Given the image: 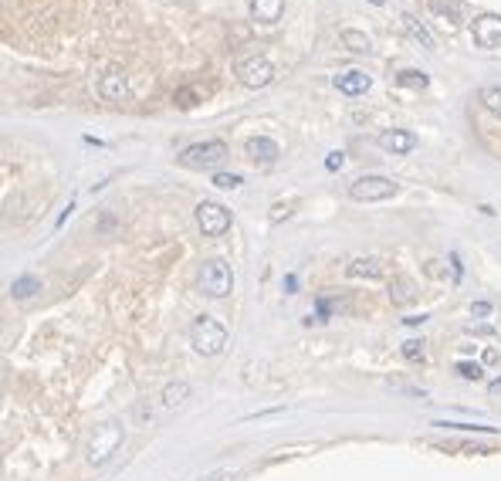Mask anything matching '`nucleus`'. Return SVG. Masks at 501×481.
Listing matches in <instances>:
<instances>
[{
  "label": "nucleus",
  "instance_id": "obj_11",
  "mask_svg": "<svg viewBox=\"0 0 501 481\" xmlns=\"http://www.w3.org/2000/svg\"><path fill=\"white\" fill-rule=\"evenodd\" d=\"M369 85H373V78L366 75V72H359V68H349V72H339L335 75V89L342 95H366Z\"/></svg>",
  "mask_w": 501,
  "mask_h": 481
},
{
  "label": "nucleus",
  "instance_id": "obj_3",
  "mask_svg": "<svg viewBox=\"0 0 501 481\" xmlns=\"http://www.w3.org/2000/svg\"><path fill=\"white\" fill-rule=\"evenodd\" d=\"M176 159H180V166H190V170H217L227 159V142H220V140L193 142Z\"/></svg>",
  "mask_w": 501,
  "mask_h": 481
},
{
  "label": "nucleus",
  "instance_id": "obj_4",
  "mask_svg": "<svg viewBox=\"0 0 501 481\" xmlns=\"http://www.w3.org/2000/svg\"><path fill=\"white\" fill-rule=\"evenodd\" d=\"M122 437H125V431H122V424H119V420H108V424H102V427H98V431L91 434L89 451H85V458H89V465H91V468L106 465L108 458H112V454L119 451Z\"/></svg>",
  "mask_w": 501,
  "mask_h": 481
},
{
  "label": "nucleus",
  "instance_id": "obj_32",
  "mask_svg": "<svg viewBox=\"0 0 501 481\" xmlns=\"http://www.w3.org/2000/svg\"><path fill=\"white\" fill-rule=\"evenodd\" d=\"M407 326H420V322H427V315H410V319H403Z\"/></svg>",
  "mask_w": 501,
  "mask_h": 481
},
{
  "label": "nucleus",
  "instance_id": "obj_6",
  "mask_svg": "<svg viewBox=\"0 0 501 481\" xmlns=\"http://www.w3.org/2000/svg\"><path fill=\"white\" fill-rule=\"evenodd\" d=\"M234 75H237V81H241V85H247V89H264V85H271L274 64L268 62L264 55H247V58H241V62H237Z\"/></svg>",
  "mask_w": 501,
  "mask_h": 481
},
{
  "label": "nucleus",
  "instance_id": "obj_5",
  "mask_svg": "<svg viewBox=\"0 0 501 481\" xmlns=\"http://www.w3.org/2000/svg\"><path fill=\"white\" fill-rule=\"evenodd\" d=\"M396 193H400V183H393L390 176H359L349 186V197L359 203H380L396 197Z\"/></svg>",
  "mask_w": 501,
  "mask_h": 481
},
{
  "label": "nucleus",
  "instance_id": "obj_20",
  "mask_svg": "<svg viewBox=\"0 0 501 481\" xmlns=\"http://www.w3.org/2000/svg\"><path fill=\"white\" fill-rule=\"evenodd\" d=\"M403 28H407V34H410L413 41H420V45L427 47V51H434V47H437V45H434V34L427 31V28L420 24V21H417V17L407 14V17H403Z\"/></svg>",
  "mask_w": 501,
  "mask_h": 481
},
{
  "label": "nucleus",
  "instance_id": "obj_27",
  "mask_svg": "<svg viewBox=\"0 0 501 481\" xmlns=\"http://www.w3.org/2000/svg\"><path fill=\"white\" fill-rule=\"evenodd\" d=\"M176 106L180 109H193L197 106V92L193 89H176Z\"/></svg>",
  "mask_w": 501,
  "mask_h": 481
},
{
  "label": "nucleus",
  "instance_id": "obj_8",
  "mask_svg": "<svg viewBox=\"0 0 501 481\" xmlns=\"http://www.w3.org/2000/svg\"><path fill=\"white\" fill-rule=\"evenodd\" d=\"M98 98H106V102H125L129 98V75L122 72V68H106L102 75H98Z\"/></svg>",
  "mask_w": 501,
  "mask_h": 481
},
{
  "label": "nucleus",
  "instance_id": "obj_24",
  "mask_svg": "<svg viewBox=\"0 0 501 481\" xmlns=\"http://www.w3.org/2000/svg\"><path fill=\"white\" fill-rule=\"evenodd\" d=\"M403 359L420 363V359H424V339H407V342H403Z\"/></svg>",
  "mask_w": 501,
  "mask_h": 481
},
{
  "label": "nucleus",
  "instance_id": "obj_16",
  "mask_svg": "<svg viewBox=\"0 0 501 481\" xmlns=\"http://www.w3.org/2000/svg\"><path fill=\"white\" fill-rule=\"evenodd\" d=\"M41 292V278L38 275H21V278H14V285H11V295L17 298V302H28V298H34Z\"/></svg>",
  "mask_w": 501,
  "mask_h": 481
},
{
  "label": "nucleus",
  "instance_id": "obj_19",
  "mask_svg": "<svg viewBox=\"0 0 501 481\" xmlns=\"http://www.w3.org/2000/svg\"><path fill=\"white\" fill-rule=\"evenodd\" d=\"M430 11L441 17L447 28H457V24H461V7H457L454 0H430Z\"/></svg>",
  "mask_w": 501,
  "mask_h": 481
},
{
  "label": "nucleus",
  "instance_id": "obj_12",
  "mask_svg": "<svg viewBox=\"0 0 501 481\" xmlns=\"http://www.w3.org/2000/svg\"><path fill=\"white\" fill-rule=\"evenodd\" d=\"M244 149H247V156H251L258 166H271L274 159H278V142L268 140V136H251Z\"/></svg>",
  "mask_w": 501,
  "mask_h": 481
},
{
  "label": "nucleus",
  "instance_id": "obj_30",
  "mask_svg": "<svg viewBox=\"0 0 501 481\" xmlns=\"http://www.w3.org/2000/svg\"><path fill=\"white\" fill-rule=\"evenodd\" d=\"M72 210H75V203H68V207L61 210V217H58V227H61V224H64V220H68V217H72Z\"/></svg>",
  "mask_w": 501,
  "mask_h": 481
},
{
  "label": "nucleus",
  "instance_id": "obj_9",
  "mask_svg": "<svg viewBox=\"0 0 501 481\" xmlns=\"http://www.w3.org/2000/svg\"><path fill=\"white\" fill-rule=\"evenodd\" d=\"M471 38L478 47H498L501 45V14H481L474 17Z\"/></svg>",
  "mask_w": 501,
  "mask_h": 481
},
{
  "label": "nucleus",
  "instance_id": "obj_15",
  "mask_svg": "<svg viewBox=\"0 0 501 481\" xmlns=\"http://www.w3.org/2000/svg\"><path fill=\"white\" fill-rule=\"evenodd\" d=\"M346 275L349 278H383V261L380 258H352Z\"/></svg>",
  "mask_w": 501,
  "mask_h": 481
},
{
  "label": "nucleus",
  "instance_id": "obj_31",
  "mask_svg": "<svg viewBox=\"0 0 501 481\" xmlns=\"http://www.w3.org/2000/svg\"><path fill=\"white\" fill-rule=\"evenodd\" d=\"M488 390H491V397H501V376H498V380H491V387H488Z\"/></svg>",
  "mask_w": 501,
  "mask_h": 481
},
{
  "label": "nucleus",
  "instance_id": "obj_22",
  "mask_svg": "<svg viewBox=\"0 0 501 481\" xmlns=\"http://www.w3.org/2000/svg\"><path fill=\"white\" fill-rule=\"evenodd\" d=\"M481 102H485V109L491 112V115H498L501 119V85H488V89H481Z\"/></svg>",
  "mask_w": 501,
  "mask_h": 481
},
{
  "label": "nucleus",
  "instance_id": "obj_29",
  "mask_svg": "<svg viewBox=\"0 0 501 481\" xmlns=\"http://www.w3.org/2000/svg\"><path fill=\"white\" fill-rule=\"evenodd\" d=\"M471 315H474V319H488V315H491V302H474Z\"/></svg>",
  "mask_w": 501,
  "mask_h": 481
},
{
  "label": "nucleus",
  "instance_id": "obj_17",
  "mask_svg": "<svg viewBox=\"0 0 501 481\" xmlns=\"http://www.w3.org/2000/svg\"><path fill=\"white\" fill-rule=\"evenodd\" d=\"M413 298H417V285L410 278H393L390 285V302L393 305H410Z\"/></svg>",
  "mask_w": 501,
  "mask_h": 481
},
{
  "label": "nucleus",
  "instance_id": "obj_35",
  "mask_svg": "<svg viewBox=\"0 0 501 481\" xmlns=\"http://www.w3.org/2000/svg\"><path fill=\"white\" fill-rule=\"evenodd\" d=\"M369 4H376V7H383V4H386V0H369Z\"/></svg>",
  "mask_w": 501,
  "mask_h": 481
},
{
  "label": "nucleus",
  "instance_id": "obj_21",
  "mask_svg": "<svg viewBox=\"0 0 501 481\" xmlns=\"http://www.w3.org/2000/svg\"><path fill=\"white\" fill-rule=\"evenodd\" d=\"M396 85H403V89H417V92H420V89L430 85V78H427L424 72H417V68H407V72H400V75H396Z\"/></svg>",
  "mask_w": 501,
  "mask_h": 481
},
{
  "label": "nucleus",
  "instance_id": "obj_7",
  "mask_svg": "<svg viewBox=\"0 0 501 481\" xmlns=\"http://www.w3.org/2000/svg\"><path fill=\"white\" fill-rule=\"evenodd\" d=\"M197 227L207 237H220V234L230 231V210L224 207V203L217 200H203L197 207Z\"/></svg>",
  "mask_w": 501,
  "mask_h": 481
},
{
  "label": "nucleus",
  "instance_id": "obj_13",
  "mask_svg": "<svg viewBox=\"0 0 501 481\" xmlns=\"http://www.w3.org/2000/svg\"><path fill=\"white\" fill-rule=\"evenodd\" d=\"M247 14L254 17L258 24H274L278 17L285 14V0H247Z\"/></svg>",
  "mask_w": 501,
  "mask_h": 481
},
{
  "label": "nucleus",
  "instance_id": "obj_28",
  "mask_svg": "<svg viewBox=\"0 0 501 481\" xmlns=\"http://www.w3.org/2000/svg\"><path fill=\"white\" fill-rule=\"evenodd\" d=\"M342 163H346V153H339V149H335V153H329V159H325V166H329V170H342Z\"/></svg>",
  "mask_w": 501,
  "mask_h": 481
},
{
  "label": "nucleus",
  "instance_id": "obj_10",
  "mask_svg": "<svg viewBox=\"0 0 501 481\" xmlns=\"http://www.w3.org/2000/svg\"><path fill=\"white\" fill-rule=\"evenodd\" d=\"M380 149L393 156H407L417 149V136L407 129H386V132H380Z\"/></svg>",
  "mask_w": 501,
  "mask_h": 481
},
{
  "label": "nucleus",
  "instance_id": "obj_1",
  "mask_svg": "<svg viewBox=\"0 0 501 481\" xmlns=\"http://www.w3.org/2000/svg\"><path fill=\"white\" fill-rule=\"evenodd\" d=\"M190 346L197 356H220L227 349V326L213 315H197L190 326Z\"/></svg>",
  "mask_w": 501,
  "mask_h": 481
},
{
  "label": "nucleus",
  "instance_id": "obj_18",
  "mask_svg": "<svg viewBox=\"0 0 501 481\" xmlns=\"http://www.w3.org/2000/svg\"><path fill=\"white\" fill-rule=\"evenodd\" d=\"M339 38H342V45L349 47V51H356V55H369V51H373V41H369V34H366V31L346 28Z\"/></svg>",
  "mask_w": 501,
  "mask_h": 481
},
{
  "label": "nucleus",
  "instance_id": "obj_33",
  "mask_svg": "<svg viewBox=\"0 0 501 481\" xmlns=\"http://www.w3.org/2000/svg\"><path fill=\"white\" fill-rule=\"evenodd\" d=\"M285 288H288V292H295V288H298V281H295V275H288V278H285Z\"/></svg>",
  "mask_w": 501,
  "mask_h": 481
},
{
  "label": "nucleus",
  "instance_id": "obj_34",
  "mask_svg": "<svg viewBox=\"0 0 501 481\" xmlns=\"http://www.w3.org/2000/svg\"><path fill=\"white\" fill-rule=\"evenodd\" d=\"M227 478V475H224V471H217V475H207V478H200V481H224Z\"/></svg>",
  "mask_w": 501,
  "mask_h": 481
},
{
  "label": "nucleus",
  "instance_id": "obj_26",
  "mask_svg": "<svg viewBox=\"0 0 501 481\" xmlns=\"http://www.w3.org/2000/svg\"><path fill=\"white\" fill-rule=\"evenodd\" d=\"M454 370H457V376H464V380H481V376H485V370H481L478 363H457Z\"/></svg>",
  "mask_w": 501,
  "mask_h": 481
},
{
  "label": "nucleus",
  "instance_id": "obj_25",
  "mask_svg": "<svg viewBox=\"0 0 501 481\" xmlns=\"http://www.w3.org/2000/svg\"><path fill=\"white\" fill-rule=\"evenodd\" d=\"M434 427H451V431H478V434H491V431H495V427H485V424H447V420L434 424Z\"/></svg>",
  "mask_w": 501,
  "mask_h": 481
},
{
  "label": "nucleus",
  "instance_id": "obj_14",
  "mask_svg": "<svg viewBox=\"0 0 501 481\" xmlns=\"http://www.w3.org/2000/svg\"><path fill=\"white\" fill-rule=\"evenodd\" d=\"M186 400H190V387H186V383H180V380L167 383V387H163V393H159V404H163V410H180V407H186Z\"/></svg>",
  "mask_w": 501,
  "mask_h": 481
},
{
  "label": "nucleus",
  "instance_id": "obj_23",
  "mask_svg": "<svg viewBox=\"0 0 501 481\" xmlns=\"http://www.w3.org/2000/svg\"><path fill=\"white\" fill-rule=\"evenodd\" d=\"M244 180L241 176H237V173H213V186H220V190H237V186H241Z\"/></svg>",
  "mask_w": 501,
  "mask_h": 481
},
{
  "label": "nucleus",
  "instance_id": "obj_2",
  "mask_svg": "<svg viewBox=\"0 0 501 481\" xmlns=\"http://www.w3.org/2000/svg\"><path fill=\"white\" fill-rule=\"evenodd\" d=\"M197 288L203 295L210 298H227L230 288H234V271L224 258H210V261L200 264V275H197Z\"/></svg>",
  "mask_w": 501,
  "mask_h": 481
}]
</instances>
